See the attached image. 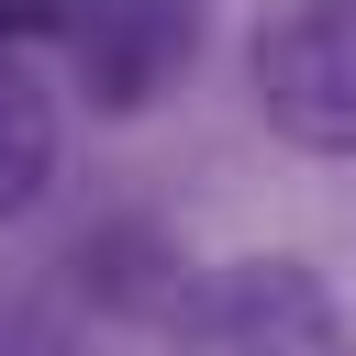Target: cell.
<instances>
[{
    "label": "cell",
    "instance_id": "cell-6",
    "mask_svg": "<svg viewBox=\"0 0 356 356\" xmlns=\"http://www.w3.org/2000/svg\"><path fill=\"white\" fill-rule=\"evenodd\" d=\"M0 356H89V345H78V323H67L56 300L0 289Z\"/></svg>",
    "mask_w": 356,
    "mask_h": 356
},
{
    "label": "cell",
    "instance_id": "cell-5",
    "mask_svg": "<svg viewBox=\"0 0 356 356\" xmlns=\"http://www.w3.org/2000/svg\"><path fill=\"white\" fill-rule=\"evenodd\" d=\"M56 89H67L56 56L0 44V222H22L56 189V156H67V100Z\"/></svg>",
    "mask_w": 356,
    "mask_h": 356
},
{
    "label": "cell",
    "instance_id": "cell-3",
    "mask_svg": "<svg viewBox=\"0 0 356 356\" xmlns=\"http://www.w3.org/2000/svg\"><path fill=\"white\" fill-rule=\"evenodd\" d=\"M178 356H345V300L312 256H222L178 323Z\"/></svg>",
    "mask_w": 356,
    "mask_h": 356
},
{
    "label": "cell",
    "instance_id": "cell-1",
    "mask_svg": "<svg viewBox=\"0 0 356 356\" xmlns=\"http://www.w3.org/2000/svg\"><path fill=\"white\" fill-rule=\"evenodd\" d=\"M245 100L289 156H356V0H267L245 33Z\"/></svg>",
    "mask_w": 356,
    "mask_h": 356
},
{
    "label": "cell",
    "instance_id": "cell-2",
    "mask_svg": "<svg viewBox=\"0 0 356 356\" xmlns=\"http://www.w3.org/2000/svg\"><path fill=\"white\" fill-rule=\"evenodd\" d=\"M200 33H211L200 0H67L56 78H67L100 122H145V111L200 67Z\"/></svg>",
    "mask_w": 356,
    "mask_h": 356
},
{
    "label": "cell",
    "instance_id": "cell-4",
    "mask_svg": "<svg viewBox=\"0 0 356 356\" xmlns=\"http://www.w3.org/2000/svg\"><path fill=\"white\" fill-rule=\"evenodd\" d=\"M67 278H78V300H89L100 323H134V334H178L211 267H189V245H178L156 211H111V222H89V234L67 245Z\"/></svg>",
    "mask_w": 356,
    "mask_h": 356
}]
</instances>
